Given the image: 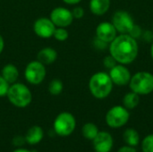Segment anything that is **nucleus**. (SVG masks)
<instances>
[{"mask_svg": "<svg viewBox=\"0 0 153 152\" xmlns=\"http://www.w3.org/2000/svg\"><path fill=\"white\" fill-rule=\"evenodd\" d=\"M110 43V56L122 65L131 64L138 56V44L135 39L129 34L117 36Z\"/></svg>", "mask_w": 153, "mask_h": 152, "instance_id": "obj_1", "label": "nucleus"}, {"mask_svg": "<svg viewBox=\"0 0 153 152\" xmlns=\"http://www.w3.org/2000/svg\"><path fill=\"white\" fill-rule=\"evenodd\" d=\"M89 89L93 97L99 99L107 98L112 91L113 82L109 74L104 72L94 73L89 82Z\"/></svg>", "mask_w": 153, "mask_h": 152, "instance_id": "obj_2", "label": "nucleus"}, {"mask_svg": "<svg viewBox=\"0 0 153 152\" xmlns=\"http://www.w3.org/2000/svg\"><path fill=\"white\" fill-rule=\"evenodd\" d=\"M6 97L12 105L19 108L28 107L32 100V94L29 87L17 82L10 85Z\"/></svg>", "mask_w": 153, "mask_h": 152, "instance_id": "obj_3", "label": "nucleus"}, {"mask_svg": "<svg viewBox=\"0 0 153 152\" xmlns=\"http://www.w3.org/2000/svg\"><path fill=\"white\" fill-rule=\"evenodd\" d=\"M129 86L138 95H148L153 91V74L149 72L136 73L131 77Z\"/></svg>", "mask_w": 153, "mask_h": 152, "instance_id": "obj_4", "label": "nucleus"}, {"mask_svg": "<svg viewBox=\"0 0 153 152\" xmlns=\"http://www.w3.org/2000/svg\"><path fill=\"white\" fill-rule=\"evenodd\" d=\"M55 133L62 137L71 135L76 127V120L69 112H62L56 116L53 124Z\"/></svg>", "mask_w": 153, "mask_h": 152, "instance_id": "obj_5", "label": "nucleus"}, {"mask_svg": "<svg viewBox=\"0 0 153 152\" xmlns=\"http://www.w3.org/2000/svg\"><path fill=\"white\" fill-rule=\"evenodd\" d=\"M47 70L46 65L38 60L30 62L24 70V78L31 85L40 84L46 77Z\"/></svg>", "mask_w": 153, "mask_h": 152, "instance_id": "obj_6", "label": "nucleus"}, {"mask_svg": "<svg viewBox=\"0 0 153 152\" xmlns=\"http://www.w3.org/2000/svg\"><path fill=\"white\" fill-rule=\"evenodd\" d=\"M130 114L124 106H115L106 115V123L111 128H120L129 120Z\"/></svg>", "mask_w": 153, "mask_h": 152, "instance_id": "obj_7", "label": "nucleus"}, {"mask_svg": "<svg viewBox=\"0 0 153 152\" xmlns=\"http://www.w3.org/2000/svg\"><path fill=\"white\" fill-rule=\"evenodd\" d=\"M112 23L117 31L121 34H130L135 24L131 14L126 11H117L114 13Z\"/></svg>", "mask_w": 153, "mask_h": 152, "instance_id": "obj_8", "label": "nucleus"}, {"mask_svg": "<svg viewBox=\"0 0 153 152\" xmlns=\"http://www.w3.org/2000/svg\"><path fill=\"white\" fill-rule=\"evenodd\" d=\"M49 18L56 27L62 28H66L70 26L74 21L72 11L63 6L55 7L51 11Z\"/></svg>", "mask_w": 153, "mask_h": 152, "instance_id": "obj_9", "label": "nucleus"}, {"mask_svg": "<svg viewBox=\"0 0 153 152\" xmlns=\"http://www.w3.org/2000/svg\"><path fill=\"white\" fill-rule=\"evenodd\" d=\"M56 26L50 18L41 17L37 19L33 23V31L41 39H49L53 37Z\"/></svg>", "mask_w": 153, "mask_h": 152, "instance_id": "obj_10", "label": "nucleus"}, {"mask_svg": "<svg viewBox=\"0 0 153 152\" xmlns=\"http://www.w3.org/2000/svg\"><path fill=\"white\" fill-rule=\"evenodd\" d=\"M92 142L96 152H110L114 144L113 137L108 132H99Z\"/></svg>", "mask_w": 153, "mask_h": 152, "instance_id": "obj_11", "label": "nucleus"}, {"mask_svg": "<svg viewBox=\"0 0 153 152\" xmlns=\"http://www.w3.org/2000/svg\"><path fill=\"white\" fill-rule=\"evenodd\" d=\"M109 76L113 82V83L118 86H124L129 83L131 80V73L129 70L121 65H117L113 68L110 69Z\"/></svg>", "mask_w": 153, "mask_h": 152, "instance_id": "obj_12", "label": "nucleus"}, {"mask_svg": "<svg viewBox=\"0 0 153 152\" xmlns=\"http://www.w3.org/2000/svg\"><path fill=\"white\" fill-rule=\"evenodd\" d=\"M117 30L112 22H103L100 23L96 29L97 39L106 42L110 43L117 37Z\"/></svg>", "mask_w": 153, "mask_h": 152, "instance_id": "obj_13", "label": "nucleus"}, {"mask_svg": "<svg viewBox=\"0 0 153 152\" xmlns=\"http://www.w3.org/2000/svg\"><path fill=\"white\" fill-rule=\"evenodd\" d=\"M57 59V52L55 48L47 47L41 48L37 54V60L42 63L44 65L53 64Z\"/></svg>", "mask_w": 153, "mask_h": 152, "instance_id": "obj_14", "label": "nucleus"}, {"mask_svg": "<svg viewBox=\"0 0 153 152\" xmlns=\"http://www.w3.org/2000/svg\"><path fill=\"white\" fill-rule=\"evenodd\" d=\"M44 137V131L39 125L31 126L25 135V142L30 145H36L39 143Z\"/></svg>", "mask_w": 153, "mask_h": 152, "instance_id": "obj_15", "label": "nucleus"}, {"mask_svg": "<svg viewBox=\"0 0 153 152\" xmlns=\"http://www.w3.org/2000/svg\"><path fill=\"white\" fill-rule=\"evenodd\" d=\"M110 4V0H91L90 9L93 14L100 16L108 11Z\"/></svg>", "mask_w": 153, "mask_h": 152, "instance_id": "obj_16", "label": "nucleus"}, {"mask_svg": "<svg viewBox=\"0 0 153 152\" xmlns=\"http://www.w3.org/2000/svg\"><path fill=\"white\" fill-rule=\"evenodd\" d=\"M1 75L4 80H6L10 84H12L16 82L19 78V70L14 65L7 64L2 68Z\"/></svg>", "mask_w": 153, "mask_h": 152, "instance_id": "obj_17", "label": "nucleus"}, {"mask_svg": "<svg viewBox=\"0 0 153 152\" xmlns=\"http://www.w3.org/2000/svg\"><path fill=\"white\" fill-rule=\"evenodd\" d=\"M124 142L127 144V146L135 147L140 142V135L138 132L133 128H128L124 132L123 134Z\"/></svg>", "mask_w": 153, "mask_h": 152, "instance_id": "obj_18", "label": "nucleus"}, {"mask_svg": "<svg viewBox=\"0 0 153 152\" xmlns=\"http://www.w3.org/2000/svg\"><path fill=\"white\" fill-rule=\"evenodd\" d=\"M140 103V96L132 91L125 95L123 99V105L126 109H134Z\"/></svg>", "mask_w": 153, "mask_h": 152, "instance_id": "obj_19", "label": "nucleus"}, {"mask_svg": "<svg viewBox=\"0 0 153 152\" xmlns=\"http://www.w3.org/2000/svg\"><path fill=\"white\" fill-rule=\"evenodd\" d=\"M99 132H100L99 128L93 123H87V124H85L82 126V133L83 137L88 139V140H91V141L97 136Z\"/></svg>", "mask_w": 153, "mask_h": 152, "instance_id": "obj_20", "label": "nucleus"}, {"mask_svg": "<svg viewBox=\"0 0 153 152\" xmlns=\"http://www.w3.org/2000/svg\"><path fill=\"white\" fill-rule=\"evenodd\" d=\"M48 92L53 96H58L64 90L63 82L60 79H53L48 84Z\"/></svg>", "mask_w": 153, "mask_h": 152, "instance_id": "obj_21", "label": "nucleus"}, {"mask_svg": "<svg viewBox=\"0 0 153 152\" xmlns=\"http://www.w3.org/2000/svg\"><path fill=\"white\" fill-rule=\"evenodd\" d=\"M53 37L55 38V39L58 40V41H65L68 39L69 37V32L67 31V30L65 28H62V27H56Z\"/></svg>", "mask_w": 153, "mask_h": 152, "instance_id": "obj_22", "label": "nucleus"}, {"mask_svg": "<svg viewBox=\"0 0 153 152\" xmlns=\"http://www.w3.org/2000/svg\"><path fill=\"white\" fill-rule=\"evenodd\" d=\"M143 152H153V134L147 135L142 142Z\"/></svg>", "mask_w": 153, "mask_h": 152, "instance_id": "obj_23", "label": "nucleus"}, {"mask_svg": "<svg viewBox=\"0 0 153 152\" xmlns=\"http://www.w3.org/2000/svg\"><path fill=\"white\" fill-rule=\"evenodd\" d=\"M10 83L0 74V97H5L10 88Z\"/></svg>", "mask_w": 153, "mask_h": 152, "instance_id": "obj_24", "label": "nucleus"}, {"mask_svg": "<svg viewBox=\"0 0 153 152\" xmlns=\"http://www.w3.org/2000/svg\"><path fill=\"white\" fill-rule=\"evenodd\" d=\"M103 63H104V65H105L107 68L111 69V68H113L115 65H117V62L116 61V59H115L112 56H106V57L104 58Z\"/></svg>", "mask_w": 153, "mask_h": 152, "instance_id": "obj_25", "label": "nucleus"}, {"mask_svg": "<svg viewBox=\"0 0 153 152\" xmlns=\"http://www.w3.org/2000/svg\"><path fill=\"white\" fill-rule=\"evenodd\" d=\"M72 13H73L74 19H81L84 15V10L81 6H76L72 10Z\"/></svg>", "mask_w": 153, "mask_h": 152, "instance_id": "obj_26", "label": "nucleus"}, {"mask_svg": "<svg viewBox=\"0 0 153 152\" xmlns=\"http://www.w3.org/2000/svg\"><path fill=\"white\" fill-rule=\"evenodd\" d=\"M117 152H136V150L134 149V147L124 146V147H121Z\"/></svg>", "mask_w": 153, "mask_h": 152, "instance_id": "obj_27", "label": "nucleus"}, {"mask_svg": "<svg viewBox=\"0 0 153 152\" xmlns=\"http://www.w3.org/2000/svg\"><path fill=\"white\" fill-rule=\"evenodd\" d=\"M82 0H63L64 3L67 4H77L81 2Z\"/></svg>", "mask_w": 153, "mask_h": 152, "instance_id": "obj_28", "label": "nucleus"}, {"mask_svg": "<svg viewBox=\"0 0 153 152\" xmlns=\"http://www.w3.org/2000/svg\"><path fill=\"white\" fill-rule=\"evenodd\" d=\"M4 48V40L3 39L2 35L0 34V54L3 52Z\"/></svg>", "mask_w": 153, "mask_h": 152, "instance_id": "obj_29", "label": "nucleus"}, {"mask_svg": "<svg viewBox=\"0 0 153 152\" xmlns=\"http://www.w3.org/2000/svg\"><path fill=\"white\" fill-rule=\"evenodd\" d=\"M13 152H35L33 151H29V150H26V149H22V148H19V149H16L14 150Z\"/></svg>", "mask_w": 153, "mask_h": 152, "instance_id": "obj_30", "label": "nucleus"}, {"mask_svg": "<svg viewBox=\"0 0 153 152\" xmlns=\"http://www.w3.org/2000/svg\"><path fill=\"white\" fill-rule=\"evenodd\" d=\"M151 55H152V57L153 59V44L152 45V47H151Z\"/></svg>", "mask_w": 153, "mask_h": 152, "instance_id": "obj_31", "label": "nucleus"}]
</instances>
